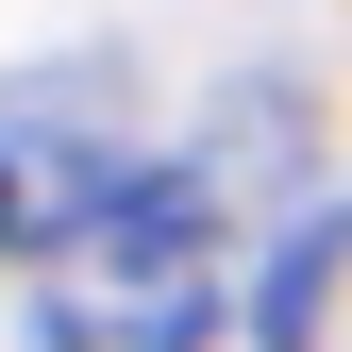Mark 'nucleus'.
<instances>
[{"label":"nucleus","mask_w":352,"mask_h":352,"mask_svg":"<svg viewBox=\"0 0 352 352\" xmlns=\"http://www.w3.org/2000/svg\"><path fill=\"white\" fill-rule=\"evenodd\" d=\"M336 269H352V201H336V218H302V235L269 252V285H252V352H319Z\"/></svg>","instance_id":"1"},{"label":"nucleus","mask_w":352,"mask_h":352,"mask_svg":"<svg viewBox=\"0 0 352 352\" xmlns=\"http://www.w3.org/2000/svg\"><path fill=\"white\" fill-rule=\"evenodd\" d=\"M34 235V185H17V151H0V252H17Z\"/></svg>","instance_id":"2"}]
</instances>
